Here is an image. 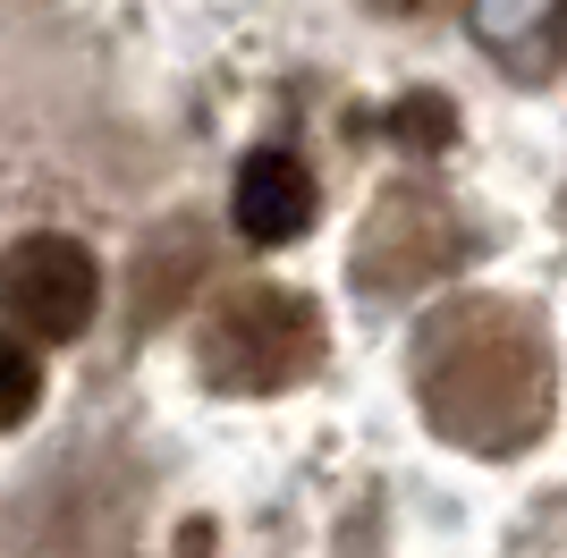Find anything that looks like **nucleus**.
<instances>
[{
	"label": "nucleus",
	"instance_id": "39448f33",
	"mask_svg": "<svg viewBox=\"0 0 567 558\" xmlns=\"http://www.w3.org/2000/svg\"><path fill=\"white\" fill-rule=\"evenodd\" d=\"M450 246H457V220L432 211L424 195H390V204L364 220V271H373V288H406V279L432 271Z\"/></svg>",
	"mask_w": 567,
	"mask_h": 558
},
{
	"label": "nucleus",
	"instance_id": "f03ea898",
	"mask_svg": "<svg viewBox=\"0 0 567 558\" xmlns=\"http://www.w3.org/2000/svg\"><path fill=\"white\" fill-rule=\"evenodd\" d=\"M195 364H204L213 390H237V397L297 381V364H306V313H297V297H280V288H237L213 313Z\"/></svg>",
	"mask_w": 567,
	"mask_h": 558
},
{
	"label": "nucleus",
	"instance_id": "423d86ee",
	"mask_svg": "<svg viewBox=\"0 0 567 558\" xmlns=\"http://www.w3.org/2000/svg\"><path fill=\"white\" fill-rule=\"evenodd\" d=\"M466 25L474 43L499 51V60H525V51L550 43V25H559V0H466Z\"/></svg>",
	"mask_w": 567,
	"mask_h": 558
},
{
	"label": "nucleus",
	"instance_id": "0eeeda50",
	"mask_svg": "<svg viewBox=\"0 0 567 558\" xmlns=\"http://www.w3.org/2000/svg\"><path fill=\"white\" fill-rule=\"evenodd\" d=\"M34 348L25 339H0V432H18L25 415H34Z\"/></svg>",
	"mask_w": 567,
	"mask_h": 558
},
{
	"label": "nucleus",
	"instance_id": "20e7f679",
	"mask_svg": "<svg viewBox=\"0 0 567 558\" xmlns=\"http://www.w3.org/2000/svg\"><path fill=\"white\" fill-rule=\"evenodd\" d=\"M306 220H313V186L297 169V153L288 144H255L229 178V229L246 246H288Z\"/></svg>",
	"mask_w": 567,
	"mask_h": 558
},
{
	"label": "nucleus",
	"instance_id": "7ed1b4c3",
	"mask_svg": "<svg viewBox=\"0 0 567 558\" xmlns=\"http://www.w3.org/2000/svg\"><path fill=\"white\" fill-rule=\"evenodd\" d=\"M94 304H102V271L69 237H43V246H25V255L0 262V313H9V330L76 339V330L94 322Z\"/></svg>",
	"mask_w": 567,
	"mask_h": 558
},
{
	"label": "nucleus",
	"instance_id": "f257e3e1",
	"mask_svg": "<svg viewBox=\"0 0 567 558\" xmlns=\"http://www.w3.org/2000/svg\"><path fill=\"white\" fill-rule=\"evenodd\" d=\"M424 381V406H432V432L466 457H508L543 432L550 415V355L534 330H508V322H457L441 330L415 364Z\"/></svg>",
	"mask_w": 567,
	"mask_h": 558
},
{
	"label": "nucleus",
	"instance_id": "6e6552de",
	"mask_svg": "<svg viewBox=\"0 0 567 558\" xmlns=\"http://www.w3.org/2000/svg\"><path fill=\"white\" fill-rule=\"evenodd\" d=\"M213 550H220L213 516H178V525H169V558H213Z\"/></svg>",
	"mask_w": 567,
	"mask_h": 558
}]
</instances>
